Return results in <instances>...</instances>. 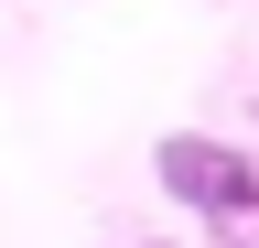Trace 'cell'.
<instances>
[{"mask_svg": "<svg viewBox=\"0 0 259 248\" xmlns=\"http://www.w3.org/2000/svg\"><path fill=\"white\" fill-rule=\"evenodd\" d=\"M151 183H162L184 216H205L216 237L259 227V162H248L238 140H216V130H162V140H151Z\"/></svg>", "mask_w": 259, "mask_h": 248, "instance_id": "obj_1", "label": "cell"}, {"mask_svg": "<svg viewBox=\"0 0 259 248\" xmlns=\"http://www.w3.org/2000/svg\"><path fill=\"white\" fill-rule=\"evenodd\" d=\"M216 248H259V237H248V227H238V237H216Z\"/></svg>", "mask_w": 259, "mask_h": 248, "instance_id": "obj_3", "label": "cell"}, {"mask_svg": "<svg viewBox=\"0 0 259 248\" xmlns=\"http://www.w3.org/2000/svg\"><path fill=\"white\" fill-rule=\"evenodd\" d=\"M130 248H184V237H130Z\"/></svg>", "mask_w": 259, "mask_h": 248, "instance_id": "obj_2", "label": "cell"}]
</instances>
